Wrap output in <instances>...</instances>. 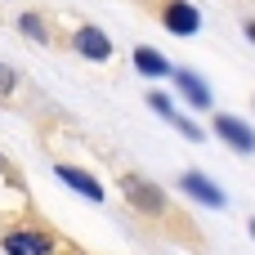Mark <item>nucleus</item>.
Returning a JSON list of instances; mask_svg holds the SVG:
<instances>
[{
  "label": "nucleus",
  "instance_id": "8",
  "mask_svg": "<svg viewBox=\"0 0 255 255\" xmlns=\"http://www.w3.org/2000/svg\"><path fill=\"white\" fill-rule=\"evenodd\" d=\"M4 255H49V238H40V233H9L4 238Z\"/></svg>",
  "mask_w": 255,
  "mask_h": 255
},
{
  "label": "nucleus",
  "instance_id": "6",
  "mask_svg": "<svg viewBox=\"0 0 255 255\" xmlns=\"http://www.w3.org/2000/svg\"><path fill=\"white\" fill-rule=\"evenodd\" d=\"M58 179H63L67 188H76L81 197H90V202H103V184H99L94 175H85V170H76V166H58Z\"/></svg>",
  "mask_w": 255,
  "mask_h": 255
},
{
  "label": "nucleus",
  "instance_id": "3",
  "mask_svg": "<svg viewBox=\"0 0 255 255\" xmlns=\"http://www.w3.org/2000/svg\"><path fill=\"white\" fill-rule=\"evenodd\" d=\"M215 134H220V139H224L229 148L247 152V157L255 152V130L247 126V121H238L233 112H220V117H215Z\"/></svg>",
  "mask_w": 255,
  "mask_h": 255
},
{
  "label": "nucleus",
  "instance_id": "14",
  "mask_svg": "<svg viewBox=\"0 0 255 255\" xmlns=\"http://www.w3.org/2000/svg\"><path fill=\"white\" fill-rule=\"evenodd\" d=\"M247 229H251V238H255V220H251V224H247Z\"/></svg>",
  "mask_w": 255,
  "mask_h": 255
},
{
  "label": "nucleus",
  "instance_id": "1",
  "mask_svg": "<svg viewBox=\"0 0 255 255\" xmlns=\"http://www.w3.org/2000/svg\"><path fill=\"white\" fill-rule=\"evenodd\" d=\"M161 22H166V31H175V36H197V31H202V13H197L188 0H166Z\"/></svg>",
  "mask_w": 255,
  "mask_h": 255
},
{
  "label": "nucleus",
  "instance_id": "9",
  "mask_svg": "<svg viewBox=\"0 0 255 255\" xmlns=\"http://www.w3.org/2000/svg\"><path fill=\"white\" fill-rule=\"evenodd\" d=\"M134 67H139V76H152V81L170 76L166 54H157V49H148V45H139V49H134Z\"/></svg>",
  "mask_w": 255,
  "mask_h": 255
},
{
  "label": "nucleus",
  "instance_id": "10",
  "mask_svg": "<svg viewBox=\"0 0 255 255\" xmlns=\"http://www.w3.org/2000/svg\"><path fill=\"white\" fill-rule=\"evenodd\" d=\"M148 108H152V112H161V117H166V121H170V117H175V108H170V99H166V94H161V90H152V94H148Z\"/></svg>",
  "mask_w": 255,
  "mask_h": 255
},
{
  "label": "nucleus",
  "instance_id": "13",
  "mask_svg": "<svg viewBox=\"0 0 255 255\" xmlns=\"http://www.w3.org/2000/svg\"><path fill=\"white\" fill-rule=\"evenodd\" d=\"M247 40H251V45H255V18H251V22H247Z\"/></svg>",
  "mask_w": 255,
  "mask_h": 255
},
{
  "label": "nucleus",
  "instance_id": "5",
  "mask_svg": "<svg viewBox=\"0 0 255 255\" xmlns=\"http://www.w3.org/2000/svg\"><path fill=\"white\" fill-rule=\"evenodd\" d=\"M175 76V85H179V94L197 108V112H206L211 108V90H206V81L197 76V72H188V67H179V72H170Z\"/></svg>",
  "mask_w": 255,
  "mask_h": 255
},
{
  "label": "nucleus",
  "instance_id": "2",
  "mask_svg": "<svg viewBox=\"0 0 255 255\" xmlns=\"http://www.w3.org/2000/svg\"><path fill=\"white\" fill-rule=\"evenodd\" d=\"M121 188H126V197H130L139 211H148V215H161V211H166V193H161L157 184H148V179H139V175H126Z\"/></svg>",
  "mask_w": 255,
  "mask_h": 255
},
{
  "label": "nucleus",
  "instance_id": "11",
  "mask_svg": "<svg viewBox=\"0 0 255 255\" xmlns=\"http://www.w3.org/2000/svg\"><path fill=\"white\" fill-rule=\"evenodd\" d=\"M22 31H27V36H36V40H40V36H45V27H40V18H31V13H27V18H22Z\"/></svg>",
  "mask_w": 255,
  "mask_h": 255
},
{
  "label": "nucleus",
  "instance_id": "4",
  "mask_svg": "<svg viewBox=\"0 0 255 255\" xmlns=\"http://www.w3.org/2000/svg\"><path fill=\"white\" fill-rule=\"evenodd\" d=\"M179 188L193 197V202H202V206H211V211H224L229 206V197L206 179V175H197V170H184V179H179Z\"/></svg>",
  "mask_w": 255,
  "mask_h": 255
},
{
  "label": "nucleus",
  "instance_id": "12",
  "mask_svg": "<svg viewBox=\"0 0 255 255\" xmlns=\"http://www.w3.org/2000/svg\"><path fill=\"white\" fill-rule=\"evenodd\" d=\"M0 90H13V72L9 67H0Z\"/></svg>",
  "mask_w": 255,
  "mask_h": 255
},
{
  "label": "nucleus",
  "instance_id": "7",
  "mask_svg": "<svg viewBox=\"0 0 255 255\" xmlns=\"http://www.w3.org/2000/svg\"><path fill=\"white\" fill-rule=\"evenodd\" d=\"M76 49L85 54V58H94V63H103L108 54H112V40L99 31V27H81L76 31Z\"/></svg>",
  "mask_w": 255,
  "mask_h": 255
}]
</instances>
